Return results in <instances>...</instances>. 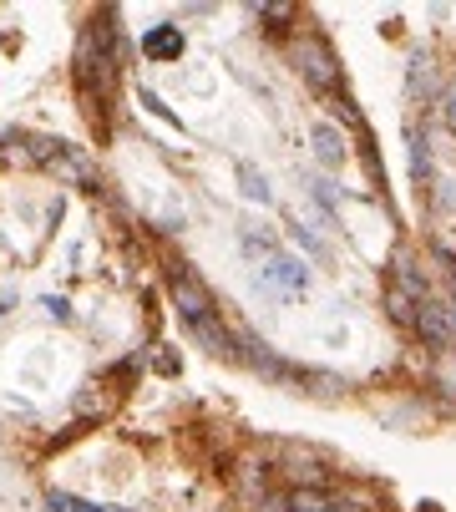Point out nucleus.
Here are the masks:
<instances>
[{
	"label": "nucleus",
	"instance_id": "obj_2",
	"mask_svg": "<svg viewBox=\"0 0 456 512\" xmlns=\"http://www.w3.org/2000/svg\"><path fill=\"white\" fill-rule=\"evenodd\" d=\"M127 416L51 457L0 462V512H188L178 431L147 436Z\"/></svg>",
	"mask_w": 456,
	"mask_h": 512
},
{
	"label": "nucleus",
	"instance_id": "obj_1",
	"mask_svg": "<svg viewBox=\"0 0 456 512\" xmlns=\"http://www.w3.org/2000/svg\"><path fill=\"white\" fill-rule=\"evenodd\" d=\"M158 269L92 158L0 142V462H36L137 406Z\"/></svg>",
	"mask_w": 456,
	"mask_h": 512
}]
</instances>
